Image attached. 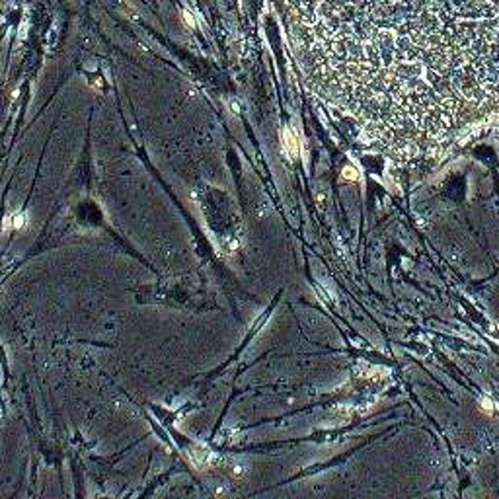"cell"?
<instances>
[{
  "mask_svg": "<svg viewBox=\"0 0 499 499\" xmlns=\"http://www.w3.org/2000/svg\"><path fill=\"white\" fill-rule=\"evenodd\" d=\"M285 147H287V151L291 154H297V151H299L297 141H295V137H293L291 131H285Z\"/></svg>",
  "mask_w": 499,
  "mask_h": 499,
  "instance_id": "obj_1",
  "label": "cell"
},
{
  "mask_svg": "<svg viewBox=\"0 0 499 499\" xmlns=\"http://www.w3.org/2000/svg\"><path fill=\"white\" fill-rule=\"evenodd\" d=\"M24 223H26V215H18V217H16V221H14V227H16V229H20Z\"/></svg>",
  "mask_w": 499,
  "mask_h": 499,
  "instance_id": "obj_2",
  "label": "cell"
}]
</instances>
